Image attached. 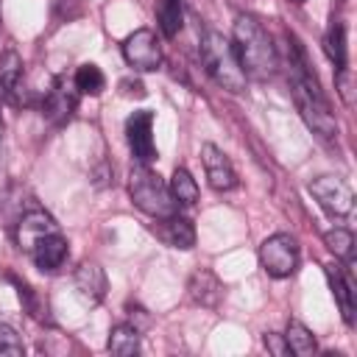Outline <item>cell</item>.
Returning a JSON list of instances; mask_svg holds the SVG:
<instances>
[{
	"instance_id": "1",
	"label": "cell",
	"mask_w": 357,
	"mask_h": 357,
	"mask_svg": "<svg viewBox=\"0 0 357 357\" xmlns=\"http://www.w3.org/2000/svg\"><path fill=\"white\" fill-rule=\"evenodd\" d=\"M287 78H290V92H293L296 109L301 112L304 123L318 137L332 139L337 134V120H335V114L329 109L326 95L318 86V78L310 73L307 59H304V50L296 42V36H290V73H287Z\"/></svg>"
},
{
	"instance_id": "2",
	"label": "cell",
	"mask_w": 357,
	"mask_h": 357,
	"mask_svg": "<svg viewBox=\"0 0 357 357\" xmlns=\"http://www.w3.org/2000/svg\"><path fill=\"white\" fill-rule=\"evenodd\" d=\"M231 47H234V56H237L245 78L265 81L279 67V56H276V47L271 42L268 31L251 14H237L234 28H231Z\"/></svg>"
},
{
	"instance_id": "3",
	"label": "cell",
	"mask_w": 357,
	"mask_h": 357,
	"mask_svg": "<svg viewBox=\"0 0 357 357\" xmlns=\"http://www.w3.org/2000/svg\"><path fill=\"white\" fill-rule=\"evenodd\" d=\"M201 61L212 81L229 92H243L245 89V73L234 56L231 42L218 33V31H204L201 33Z\"/></svg>"
},
{
	"instance_id": "4",
	"label": "cell",
	"mask_w": 357,
	"mask_h": 357,
	"mask_svg": "<svg viewBox=\"0 0 357 357\" xmlns=\"http://www.w3.org/2000/svg\"><path fill=\"white\" fill-rule=\"evenodd\" d=\"M128 192H131V201L151 218H167L173 212H178V204L173 201L167 184L162 181L159 173H153L148 165H134L131 167V176H128Z\"/></svg>"
},
{
	"instance_id": "5",
	"label": "cell",
	"mask_w": 357,
	"mask_h": 357,
	"mask_svg": "<svg viewBox=\"0 0 357 357\" xmlns=\"http://www.w3.org/2000/svg\"><path fill=\"white\" fill-rule=\"evenodd\" d=\"M259 262L268 276L273 279H287L298 268V243L287 231H276L259 245Z\"/></svg>"
},
{
	"instance_id": "6",
	"label": "cell",
	"mask_w": 357,
	"mask_h": 357,
	"mask_svg": "<svg viewBox=\"0 0 357 357\" xmlns=\"http://www.w3.org/2000/svg\"><path fill=\"white\" fill-rule=\"evenodd\" d=\"M310 192L321 204V209L329 212L332 218H346L354 209V192L340 176H318V178H312L310 181Z\"/></svg>"
},
{
	"instance_id": "7",
	"label": "cell",
	"mask_w": 357,
	"mask_h": 357,
	"mask_svg": "<svg viewBox=\"0 0 357 357\" xmlns=\"http://www.w3.org/2000/svg\"><path fill=\"white\" fill-rule=\"evenodd\" d=\"M123 59L128 67H134L139 73L156 70L162 64V47L156 42V33L151 28H139V31L128 33L123 42Z\"/></svg>"
},
{
	"instance_id": "8",
	"label": "cell",
	"mask_w": 357,
	"mask_h": 357,
	"mask_svg": "<svg viewBox=\"0 0 357 357\" xmlns=\"http://www.w3.org/2000/svg\"><path fill=\"white\" fill-rule=\"evenodd\" d=\"M126 139L139 165H151L156 159V145H153V112H134L126 120Z\"/></svg>"
},
{
	"instance_id": "9",
	"label": "cell",
	"mask_w": 357,
	"mask_h": 357,
	"mask_svg": "<svg viewBox=\"0 0 357 357\" xmlns=\"http://www.w3.org/2000/svg\"><path fill=\"white\" fill-rule=\"evenodd\" d=\"M201 162H204L206 181H209L212 190L229 192V190L237 187V173H234L229 156H226L215 142H204V145H201Z\"/></svg>"
},
{
	"instance_id": "10",
	"label": "cell",
	"mask_w": 357,
	"mask_h": 357,
	"mask_svg": "<svg viewBox=\"0 0 357 357\" xmlns=\"http://www.w3.org/2000/svg\"><path fill=\"white\" fill-rule=\"evenodd\" d=\"M75 89V86H73ZM64 81H53V86L45 92L42 98V114L50 120V123H67L73 114H75V106H78V98Z\"/></svg>"
},
{
	"instance_id": "11",
	"label": "cell",
	"mask_w": 357,
	"mask_h": 357,
	"mask_svg": "<svg viewBox=\"0 0 357 357\" xmlns=\"http://www.w3.org/2000/svg\"><path fill=\"white\" fill-rule=\"evenodd\" d=\"M28 254H31V259H33V265H36L39 271L53 273V271H59V268L64 265V259H67V240L61 237V231H50V234H45L42 240H36Z\"/></svg>"
},
{
	"instance_id": "12",
	"label": "cell",
	"mask_w": 357,
	"mask_h": 357,
	"mask_svg": "<svg viewBox=\"0 0 357 357\" xmlns=\"http://www.w3.org/2000/svg\"><path fill=\"white\" fill-rule=\"evenodd\" d=\"M50 231H59L56 220H53L47 212H42V209H31V212H25V215L20 218V223H17V243H20V248L31 251L33 243L42 240V237L50 234Z\"/></svg>"
},
{
	"instance_id": "13",
	"label": "cell",
	"mask_w": 357,
	"mask_h": 357,
	"mask_svg": "<svg viewBox=\"0 0 357 357\" xmlns=\"http://www.w3.org/2000/svg\"><path fill=\"white\" fill-rule=\"evenodd\" d=\"M326 279H329V287H332V296H335V301H337V307H340L343 321L351 326V324H354V312H357L351 279L343 273L340 265H326Z\"/></svg>"
},
{
	"instance_id": "14",
	"label": "cell",
	"mask_w": 357,
	"mask_h": 357,
	"mask_svg": "<svg viewBox=\"0 0 357 357\" xmlns=\"http://www.w3.org/2000/svg\"><path fill=\"white\" fill-rule=\"evenodd\" d=\"M156 231H159V237H162L170 248L187 251V248L195 245V229H192V223H190L184 215H178V212H173V215H167V218H159Z\"/></svg>"
},
{
	"instance_id": "15",
	"label": "cell",
	"mask_w": 357,
	"mask_h": 357,
	"mask_svg": "<svg viewBox=\"0 0 357 357\" xmlns=\"http://www.w3.org/2000/svg\"><path fill=\"white\" fill-rule=\"evenodd\" d=\"M75 290L86 304H100L106 296V273L98 262H84L75 271Z\"/></svg>"
},
{
	"instance_id": "16",
	"label": "cell",
	"mask_w": 357,
	"mask_h": 357,
	"mask_svg": "<svg viewBox=\"0 0 357 357\" xmlns=\"http://www.w3.org/2000/svg\"><path fill=\"white\" fill-rule=\"evenodd\" d=\"M187 290H190V298H192L195 304H201V307H215L218 298H220V293H223V284L218 282V276H215L212 271H195V273L190 276Z\"/></svg>"
},
{
	"instance_id": "17",
	"label": "cell",
	"mask_w": 357,
	"mask_h": 357,
	"mask_svg": "<svg viewBox=\"0 0 357 357\" xmlns=\"http://www.w3.org/2000/svg\"><path fill=\"white\" fill-rule=\"evenodd\" d=\"M109 351L117 357H134L139 351V329L134 324H117L109 335Z\"/></svg>"
},
{
	"instance_id": "18",
	"label": "cell",
	"mask_w": 357,
	"mask_h": 357,
	"mask_svg": "<svg viewBox=\"0 0 357 357\" xmlns=\"http://www.w3.org/2000/svg\"><path fill=\"white\" fill-rule=\"evenodd\" d=\"M167 190H170V195H173V201L178 206H192L198 201V184H195V178L190 176L187 167H176L173 170Z\"/></svg>"
},
{
	"instance_id": "19",
	"label": "cell",
	"mask_w": 357,
	"mask_h": 357,
	"mask_svg": "<svg viewBox=\"0 0 357 357\" xmlns=\"http://www.w3.org/2000/svg\"><path fill=\"white\" fill-rule=\"evenodd\" d=\"M282 337H284L287 349H290L293 354H298V357H312V354L318 351L315 335H312L301 321H290V324H287V332H284Z\"/></svg>"
},
{
	"instance_id": "20",
	"label": "cell",
	"mask_w": 357,
	"mask_h": 357,
	"mask_svg": "<svg viewBox=\"0 0 357 357\" xmlns=\"http://www.w3.org/2000/svg\"><path fill=\"white\" fill-rule=\"evenodd\" d=\"M156 20H159L162 36L173 39L181 31V25H184V0H159Z\"/></svg>"
},
{
	"instance_id": "21",
	"label": "cell",
	"mask_w": 357,
	"mask_h": 357,
	"mask_svg": "<svg viewBox=\"0 0 357 357\" xmlns=\"http://www.w3.org/2000/svg\"><path fill=\"white\" fill-rule=\"evenodd\" d=\"M20 78H22V59L14 50H6L0 56V95L14 98V92L20 89Z\"/></svg>"
},
{
	"instance_id": "22",
	"label": "cell",
	"mask_w": 357,
	"mask_h": 357,
	"mask_svg": "<svg viewBox=\"0 0 357 357\" xmlns=\"http://www.w3.org/2000/svg\"><path fill=\"white\" fill-rule=\"evenodd\" d=\"M324 53H326V59L337 70L346 67V28H343V22H332L326 28V33H324Z\"/></svg>"
},
{
	"instance_id": "23",
	"label": "cell",
	"mask_w": 357,
	"mask_h": 357,
	"mask_svg": "<svg viewBox=\"0 0 357 357\" xmlns=\"http://www.w3.org/2000/svg\"><path fill=\"white\" fill-rule=\"evenodd\" d=\"M73 86L81 95H100L103 86H106V78H103L98 64H81L75 70V75H73Z\"/></svg>"
},
{
	"instance_id": "24",
	"label": "cell",
	"mask_w": 357,
	"mask_h": 357,
	"mask_svg": "<svg viewBox=\"0 0 357 357\" xmlns=\"http://www.w3.org/2000/svg\"><path fill=\"white\" fill-rule=\"evenodd\" d=\"M324 243H326V248H329L335 257H340V259H346V262L354 259V234H351L349 229H329V231L324 234Z\"/></svg>"
},
{
	"instance_id": "25",
	"label": "cell",
	"mask_w": 357,
	"mask_h": 357,
	"mask_svg": "<svg viewBox=\"0 0 357 357\" xmlns=\"http://www.w3.org/2000/svg\"><path fill=\"white\" fill-rule=\"evenodd\" d=\"M22 354H25V346L20 335L8 324H0V357H22Z\"/></svg>"
},
{
	"instance_id": "26",
	"label": "cell",
	"mask_w": 357,
	"mask_h": 357,
	"mask_svg": "<svg viewBox=\"0 0 357 357\" xmlns=\"http://www.w3.org/2000/svg\"><path fill=\"white\" fill-rule=\"evenodd\" d=\"M337 95L343 98V103H346V106H351V103H354V98H351V73H349V67L337 70Z\"/></svg>"
},
{
	"instance_id": "27",
	"label": "cell",
	"mask_w": 357,
	"mask_h": 357,
	"mask_svg": "<svg viewBox=\"0 0 357 357\" xmlns=\"http://www.w3.org/2000/svg\"><path fill=\"white\" fill-rule=\"evenodd\" d=\"M265 346H268V349H271L273 354H279V357L290 354L287 343H282V335H273V332H268V335H265Z\"/></svg>"
},
{
	"instance_id": "28",
	"label": "cell",
	"mask_w": 357,
	"mask_h": 357,
	"mask_svg": "<svg viewBox=\"0 0 357 357\" xmlns=\"http://www.w3.org/2000/svg\"><path fill=\"white\" fill-rule=\"evenodd\" d=\"M293 3H304V0H293Z\"/></svg>"
},
{
	"instance_id": "29",
	"label": "cell",
	"mask_w": 357,
	"mask_h": 357,
	"mask_svg": "<svg viewBox=\"0 0 357 357\" xmlns=\"http://www.w3.org/2000/svg\"><path fill=\"white\" fill-rule=\"evenodd\" d=\"M0 25H3V20H0Z\"/></svg>"
}]
</instances>
